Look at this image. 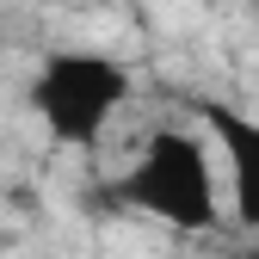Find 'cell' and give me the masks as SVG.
<instances>
[{
  "mask_svg": "<svg viewBox=\"0 0 259 259\" xmlns=\"http://www.w3.org/2000/svg\"><path fill=\"white\" fill-rule=\"evenodd\" d=\"M130 105V68L105 50H56L31 80V111L62 148H93Z\"/></svg>",
  "mask_w": 259,
  "mask_h": 259,
  "instance_id": "2",
  "label": "cell"
},
{
  "mask_svg": "<svg viewBox=\"0 0 259 259\" xmlns=\"http://www.w3.org/2000/svg\"><path fill=\"white\" fill-rule=\"evenodd\" d=\"M204 123L216 130V148L229 160V204L241 229H259V117L229 111V105H198Z\"/></svg>",
  "mask_w": 259,
  "mask_h": 259,
  "instance_id": "3",
  "label": "cell"
},
{
  "mask_svg": "<svg viewBox=\"0 0 259 259\" xmlns=\"http://www.w3.org/2000/svg\"><path fill=\"white\" fill-rule=\"evenodd\" d=\"M117 198L130 210L154 216L173 235H210L222 222V185H216V167H210V148L185 123L148 130V142L136 148L130 173L117 179Z\"/></svg>",
  "mask_w": 259,
  "mask_h": 259,
  "instance_id": "1",
  "label": "cell"
},
{
  "mask_svg": "<svg viewBox=\"0 0 259 259\" xmlns=\"http://www.w3.org/2000/svg\"><path fill=\"white\" fill-rule=\"evenodd\" d=\"M247 259H259V247H253V253H247Z\"/></svg>",
  "mask_w": 259,
  "mask_h": 259,
  "instance_id": "4",
  "label": "cell"
}]
</instances>
